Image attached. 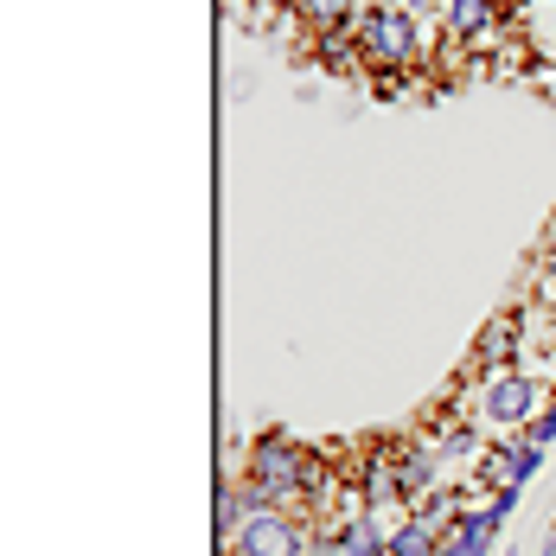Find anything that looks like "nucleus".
Returning <instances> with one entry per match:
<instances>
[{"label":"nucleus","mask_w":556,"mask_h":556,"mask_svg":"<svg viewBox=\"0 0 556 556\" xmlns=\"http://www.w3.org/2000/svg\"><path fill=\"white\" fill-rule=\"evenodd\" d=\"M467 384H473V403H460L454 416H467L486 435H531L538 409L551 403V390L538 384V371H493V378L467 371Z\"/></svg>","instance_id":"nucleus-1"},{"label":"nucleus","mask_w":556,"mask_h":556,"mask_svg":"<svg viewBox=\"0 0 556 556\" xmlns=\"http://www.w3.org/2000/svg\"><path fill=\"white\" fill-rule=\"evenodd\" d=\"M307 473H314V447L294 442V435H256L250 442V467H243V480H256V486H269V500L281 511H301L307 518Z\"/></svg>","instance_id":"nucleus-2"},{"label":"nucleus","mask_w":556,"mask_h":556,"mask_svg":"<svg viewBox=\"0 0 556 556\" xmlns=\"http://www.w3.org/2000/svg\"><path fill=\"white\" fill-rule=\"evenodd\" d=\"M358 52L365 71H416L429 52V20H409V13H358Z\"/></svg>","instance_id":"nucleus-3"},{"label":"nucleus","mask_w":556,"mask_h":556,"mask_svg":"<svg viewBox=\"0 0 556 556\" xmlns=\"http://www.w3.org/2000/svg\"><path fill=\"white\" fill-rule=\"evenodd\" d=\"M224 551L230 556H307L314 551V518H301V511H250V525Z\"/></svg>","instance_id":"nucleus-4"},{"label":"nucleus","mask_w":556,"mask_h":556,"mask_svg":"<svg viewBox=\"0 0 556 556\" xmlns=\"http://www.w3.org/2000/svg\"><path fill=\"white\" fill-rule=\"evenodd\" d=\"M518 365H525V320H518V307H500L473 339V371L493 378V371H518Z\"/></svg>","instance_id":"nucleus-5"},{"label":"nucleus","mask_w":556,"mask_h":556,"mask_svg":"<svg viewBox=\"0 0 556 556\" xmlns=\"http://www.w3.org/2000/svg\"><path fill=\"white\" fill-rule=\"evenodd\" d=\"M500 20H505L500 0H447L442 33H447V46H460V52H486L500 39Z\"/></svg>","instance_id":"nucleus-6"},{"label":"nucleus","mask_w":556,"mask_h":556,"mask_svg":"<svg viewBox=\"0 0 556 556\" xmlns=\"http://www.w3.org/2000/svg\"><path fill=\"white\" fill-rule=\"evenodd\" d=\"M544 454H551V447H538L531 435H511V442H493V447H486V460H480V480H486V486H518V493H525V486L538 480Z\"/></svg>","instance_id":"nucleus-7"},{"label":"nucleus","mask_w":556,"mask_h":556,"mask_svg":"<svg viewBox=\"0 0 556 556\" xmlns=\"http://www.w3.org/2000/svg\"><path fill=\"white\" fill-rule=\"evenodd\" d=\"M493 544H500V518H493L486 505H467V511L447 525L442 556H493Z\"/></svg>","instance_id":"nucleus-8"},{"label":"nucleus","mask_w":556,"mask_h":556,"mask_svg":"<svg viewBox=\"0 0 556 556\" xmlns=\"http://www.w3.org/2000/svg\"><path fill=\"white\" fill-rule=\"evenodd\" d=\"M442 538H447L442 518H429V511H409V518H403V531L390 538V556H442Z\"/></svg>","instance_id":"nucleus-9"},{"label":"nucleus","mask_w":556,"mask_h":556,"mask_svg":"<svg viewBox=\"0 0 556 556\" xmlns=\"http://www.w3.org/2000/svg\"><path fill=\"white\" fill-rule=\"evenodd\" d=\"M314 58H320V71H333V77H352V71H365V52H358V33L345 26V33H320V39H307Z\"/></svg>","instance_id":"nucleus-10"},{"label":"nucleus","mask_w":556,"mask_h":556,"mask_svg":"<svg viewBox=\"0 0 556 556\" xmlns=\"http://www.w3.org/2000/svg\"><path fill=\"white\" fill-rule=\"evenodd\" d=\"M409 77H416V71H365V90H371L378 103H396V97L409 90Z\"/></svg>","instance_id":"nucleus-11"},{"label":"nucleus","mask_w":556,"mask_h":556,"mask_svg":"<svg viewBox=\"0 0 556 556\" xmlns=\"http://www.w3.org/2000/svg\"><path fill=\"white\" fill-rule=\"evenodd\" d=\"M531 442H538V447H556V390H551V403L538 409V422H531Z\"/></svg>","instance_id":"nucleus-12"},{"label":"nucleus","mask_w":556,"mask_h":556,"mask_svg":"<svg viewBox=\"0 0 556 556\" xmlns=\"http://www.w3.org/2000/svg\"><path fill=\"white\" fill-rule=\"evenodd\" d=\"M544 263L556 269V218H551V230H544Z\"/></svg>","instance_id":"nucleus-13"},{"label":"nucleus","mask_w":556,"mask_h":556,"mask_svg":"<svg viewBox=\"0 0 556 556\" xmlns=\"http://www.w3.org/2000/svg\"><path fill=\"white\" fill-rule=\"evenodd\" d=\"M538 556H556V525L544 531V551H538Z\"/></svg>","instance_id":"nucleus-14"}]
</instances>
